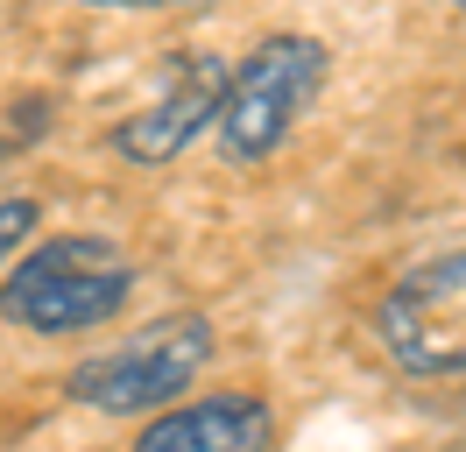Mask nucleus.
Instances as JSON below:
<instances>
[{
    "label": "nucleus",
    "instance_id": "1",
    "mask_svg": "<svg viewBox=\"0 0 466 452\" xmlns=\"http://www.w3.org/2000/svg\"><path fill=\"white\" fill-rule=\"evenodd\" d=\"M135 297V262L106 233H50L7 262L0 318L35 339H71L120 318Z\"/></svg>",
    "mask_w": 466,
    "mask_h": 452
},
{
    "label": "nucleus",
    "instance_id": "2",
    "mask_svg": "<svg viewBox=\"0 0 466 452\" xmlns=\"http://www.w3.org/2000/svg\"><path fill=\"white\" fill-rule=\"evenodd\" d=\"M205 361H212V318L170 311L71 367V403H86L99 417H163L205 375Z\"/></svg>",
    "mask_w": 466,
    "mask_h": 452
},
{
    "label": "nucleus",
    "instance_id": "3",
    "mask_svg": "<svg viewBox=\"0 0 466 452\" xmlns=\"http://www.w3.org/2000/svg\"><path fill=\"white\" fill-rule=\"evenodd\" d=\"M325 71H332V50L319 36H262L255 50L233 64L227 85V107H219V156L233 170H255L268 163L290 128L311 113V99L325 92Z\"/></svg>",
    "mask_w": 466,
    "mask_h": 452
},
{
    "label": "nucleus",
    "instance_id": "4",
    "mask_svg": "<svg viewBox=\"0 0 466 452\" xmlns=\"http://www.w3.org/2000/svg\"><path fill=\"white\" fill-rule=\"evenodd\" d=\"M375 346L403 375H424V382L466 375V248L431 254L381 290Z\"/></svg>",
    "mask_w": 466,
    "mask_h": 452
},
{
    "label": "nucleus",
    "instance_id": "5",
    "mask_svg": "<svg viewBox=\"0 0 466 452\" xmlns=\"http://www.w3.org/2000/svg\"><path fill=\"white\" fill-rule=\"evenodd\" d=\"M227 85H233V64L212 50H177L170 71H163V92L148 99L142 113H127L114 135V156L135 170H163L177 163L205 128H219V107H227Z\"/></svg>",
    "mask_w": 466,
    "mask_h": 452
},
{
    "label": "nucleus",
    "instance_id": "6",
    "mask_svg": "<svg viewBox=\"0 0 466 452\" xmlns=\"http://www.w3.org/2000/svg\"><path fill=\"white\" fill-rule=\"evenodd\" d=\"M268 438H276V410L262 396L219 389V396H191L163 417H148L127 452H268Z\"/></svg>",
    "mask_w": 466,
    "mask_h": 452
},
{
    "label": "nucleus",
    "instance_id": "7",
    "mask_svg": "<svg viewBox=\"0 0 466 452\" xmlns=\"http://www.w3.org/2000/svg\"><path fill=\"white\" fill-rule=\"evenodd\" d=\"M35 220H43V205H35V198H7V205H0V269L29 248Z\"/></svg>",
    "mask_w": 466,
    "mask_h": 452
},
{
    "label": "nucleus",
    "instance_id": "8",
    "mask_svg": "<svg viewBox=\"0 0 466 452\" xmlns=\"http://www.w3.org/2000/svg\"><path fill=\"white\" fill-rule=\"evenodd\" d=\"M99 15H170V7H212V0H86Z\"/></svg>",
    "mask_w": 466,
    "mask_h": 452
},
{
    "label": "nucleus",
    "instance_id": "9",
    "mask_svg": "<svg viewBox=\"0 0 466 452\" xmlns=\"http://www.w3.org/2000/svg\"><path fill=\"white\" fill-rule=\"evenodd\" d=\"M452 7H460V15H466V0H452Z\"/></svg>",
    "mask_w": 466,
    "mask_h": 452
},
{
    "label": "nucleus",
    "instance_id": "10",
    "mask_svg": "<svg viewBox=\"0 0 466 452\" xmlns=\"http://www.w3.org/2000/svg\"><path fill=\"white\" fill-rule=\"evenodd\" d=\"M460 431H466V424H460Z\"/></svg>",
    "mask_w": 466,
    "mask_h": 452
}]
</instances>
